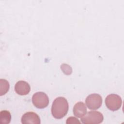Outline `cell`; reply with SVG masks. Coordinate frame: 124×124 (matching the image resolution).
<instances>
[{"label":"cell","instance_id":"3957f363","mask_svg":"<svg viewBox=\"0 0 124 124\" xmlns=\"http://www.w3.org/2000/svg\"><path fill=\"white\" fill-rule=\"evenodd\" d=\"M32 102L36 108L40 109L44 108L48 106L49 98L44 92H36L32 95Z\"/></svg>","mask_w":124,"mask_h":124},{"label":"cell","instance_id":"7c38bea8","mask_svg":"<svg viewBox=\"0 0 124 124\" xmlns=\"http://www.w3.org/2000/svg\"><path fill=\"white\" fill-rule=\"evenodd\" d=\"M66 124H80V121L75 117H70L67 119Z\"/></svg>","mask_w":124,"mask_h":124},{"label":"cell","instance_id":"9c48e42d","mask_svg":"<svg viewBox=\"0 0 124 124\" xmlns=\"http://www.w3.org/2000/svg\"><path fill=\"white\" fill-rule=\"evenodd\" d=\"M11 120V115L10 112L7 110H3L0 112V123L9 124Z\"/></svg>","mask_w":124,"mask_h":124},{"label":"cell","instance_id":"7a4b0ae2","mask_svg":"<svg viewBox=\"0 0 124 124\" xmlns=\"http://www.w3.org/2000/svg\"><path fill=\"white\" fill-rule=\"evenodd\" d=\"M81 118V122L84 124H98L104 120L103 114L98 111H90Z\"/></svg>","mask_w":124,"mask_h":124},{"label":"cell","instance_id":"5b68a950","mask_svg":"<svg viewBox=\"0 0 124 124\" xmlns=\"http://www.w3.org/2000/svg\"><path fill=\"white\" fill-rule=\"evenodd\" d=\"M85 103L90 109L96 110L98 109L101 106L102 98L101 95L99 94H91L86 97Z\"/></svg>","mask_w":124,"mask_h":124},{"label":"cell","instance_id":"52a82bcc","mask_svg":"<svg viewBox=\"0 0 124 124\" xmlns=\"http://www.w3.org/2000/svg\"><path fill=\"white\" fill-rule=\"evenodd\" d=\"M31 90L29 84L23 80L17 81L15 85V91L19 95H25L28 94Z\"/></svg>","mask_w":124,"mask_h":124},{"label":"cell","instance_id":"277c9868","mask_svg":"<svg viewBox=\"0 0 124 124\" xmlns=\"http://www.w3.org/2000/svg\"><path fill=\"white\" fill-rule=\"evenodd\" d=\"M121 97L116 94H110L105 99V104L109 110L116 111L119 109L122 106Z\"/></svg>","mask_w":124,"mask_h":124},{"label":"cell","instance_id":"8992f818","mask_svg":"<svg viewBox=\"0 0 124 124\" xmlns=\"http://www.w3.org/2000/svg\"><path fill=\"white\" fill-rule=\"evenodd\" d=\"M21 123L23 124H40L41 121L39 116L36 113L29 111L22 115Z\"/></svg>","mask_w":124,"mask_h":124},{"label":"cell","instance_id":"8fae6325","mask_svg":"<svg viewBox=\"0 0 124 124\" xmlns=\"http://www.w3.org/2000/svg\"><path fill=\"white\" fill-rule=\"evenodd\" d=\"M61 68L65 75H70L72 71V68L67 64H62L61 66Z\"/></svg>","mask_w":124,"mask_h":124},{"label":"cell","instance_id":"ba28073f","mask_svg":"<svg viewBox=\"0 0 124 124\" xmlns=\"http://www.w3.org/2000/svg\"><path fill=\"white\" fill-rule=\"evenodd\" d=\"M86 105L82 102L77 103L73 108V114L78 118H81L87 112Z\"/></svg>","mask_w":124,"mask_h":124},{"label":"cell","instance_id":"6da1fadb","mask_svg":"<svg viewBox=\"0 0 124 124\" xmlns=\"http://www.w3.org/2000/svg\"><path fill=\"white\" fill-rule=\"evenodd\" d=\"M68 108L69 106L67 99L63 97H58L52 103V115L56 119H62L67 114Z\"/></svg>","mask_w":124,"mask_h":124},{"label":"cell","instance_id":"30bf717a","mask_svg":"<svg viewBox=\"0 0 124 124\" xmlns=\"http://www.w3.org/2000/svg\"><path fill=\"white\" fill-rule=\"evenodd\" d=\"M9 83L6 79H0V96L7 93L9 89Z\"/></svg>","mask_w":124,"mask_h":124}]
</instances>
